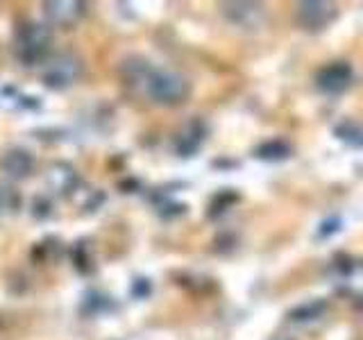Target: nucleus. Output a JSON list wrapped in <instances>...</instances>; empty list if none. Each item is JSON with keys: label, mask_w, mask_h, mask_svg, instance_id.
Wrapping results in <instances>:
<instances>
[{"label": "nucleus", "mask_w": 363, "mask_h": 340, "mask_svg": "<svg viewBox=\"0 0 363 340\" xmlns=\"http://www.w3.org/2000/svg\"><path fill=\"white\" fill-rule=\"evenodd\" d=\"M125 71H128V79L130 82H139L143 86V91L147 94V98H152L159 105H179L189 98V82L186 77H182L179 73L173 71H157V68H150L147 62H125Z\"/></svg>", "instance_id": "obj_1"}, {"label": "nucleus", "mask_w": 363, "mask_h": 340, "mask_svg": "<svg viewBox=\"0 0 363 340\" xmlns=\"http://www.w3.org/2000/svg\"><path fill=\"white\" fill-rule=\"evenodd\" d=\"M50 48V32L39 23H23L16 32V55L18 60L32 66L41 62Z\"/></svg>", "instance_id": "obj_2"}, {"label": "nucleus", "mask_w": 363, "mask_h": 340, "mask_svg": "<svg viewBox=\"0 0 363 340\" xmlns=\"http://www.w3.org/2000/svg\"><path fill=\"white\" fill-rule=\"evenodd\" d=\"M79 75H82V62H79V57L64 52V55H57L55 60L45 66L43 82L50 89H66L75 84Z\"/></svg>", "instance_id": "obj_3"}, {"label": "nucleus", "mask_w": 363, "mask_h": 340, "mask_svg": "<svg viewBox=\"0 0 363 340\" xmlns=\"http://www.w3.org/2000/svg\"><path fill=\"white\" fill-rule=\"evenodd\" d=\"M223 14L234 28L241 30H259L264 26V7L257 3H223Z\"/></svg>", "instance_id": "obj_4"}, {"label": "nucleus", "mask_w": 363, "mask_h": 340, "mask_svg": "<svg viewBox=\"0 0 363 340\" xmlns=\"http://www.w3.org/2000/svg\"><path fill=\"white\" fill-rule=\"evenodd\" d=\"M315 84L323 94H343V91L352 84V66L345 62H336L325 66L323 71H318Z\"/></svg>", "instance_id": "obj_5"}, {"label": "nucleus", "mask_w": 363, "mask_h": 340, "mask_svg": "<svg viewBox=\"0 0 363 340\" xmlns=\"http://www.w3.org/2000/svg\"><path fill=\"white\" fill-rule=\"evenodd\" d=\"M43 11L52 26L60 28H71L84 16V3L77 0H60V3H45Z\"/></svg>", "instance_id": "obj_6"}, {"label": "nucleus", "mask_w": 363, "mask_h": 340, "mask_svg": "<svg viewBox=\"0 0 363 340\" xmlns=\"http://www.w3.org/2000/svg\"><path fill=\"white\" fill-rule=\"evenodd\" d=\"M298 18L306 30H323L336 18V7L332 3H300Z\"/></svg>", "instance_id": "obj_7"}, {"label": "nucleus", "mask_w": 363, "mask_h": 340, "mask_svg": "<svg viewBox=\"0 0 363 340\" xmlns=\"http://www.w3.org/2000/svg\"><path fill=\"white\" fill-rule=\"evenodd\" d=\"M0 166L9 177H28L32 170V157L26 150H9L0 159Z\"/></svg>", "instance_id": "obj_8"}, {"label": "nucleus", "mask_w": 363, "mask_h": 340, "mask_svg": "<svg viewBox=\"0 0 363 340\" xmlns=\"http://www.w3.org/2000/svg\"><path fill=\"white\" fill-rule=\"evenodd\" d=\"M204 141V125L200 120H193L189 128L184 130V134L179 136V152L184 157H191L193 152L198 150Z\"/></svg>", "instance_id": "obj_9"}, {"label": "nucleus", "mask_w": 363, "mask_h": 340, "mask_svg": "<svg viewBox=\"0 0 363 340\" xmlns=\"http://www.w3.org/2000/svg\"><path fill=\"white\" fill-rule=\"evenodd\" d=\"M255 157L264 159V162H281V159L291 157V145L279 141V139L266 141V143H261L257 150H255Z\"/></svg>", "instance_id": "obj_10"}, {"label": "nucleus", "mask_w": 363, "mask_h": 340, "mask_svg": "<svg viewBox=\"0 0 363 340\" xmlns=\"http://www.w3.org/2000/svg\"><path fill=\"white\" fill-rule=\"evenodd\" d=\"M327 309L325 302H311V304H302L298 306L295 311H291V320L295 322H306V320H315V317H320L323 311Z\"/></svg>", "instance_id": "obj_11"}, {"label": "nucleus", "mask_w": 363, "mask_h": 340, "mask_svg": "<svg viewBox=\"0 0 363 340\" xmlns=\"http://www.w3.org/2000/svg\"><path fill=\"white\" fill-rule=\"evenodd\" d=\"M336 134H338V139L347 141L350 145H354V147L361 145V130H359V125H354V123L340 125V128L336 130Z\"/></svg>", "instance_id": "obj_12"}]
</instances>
